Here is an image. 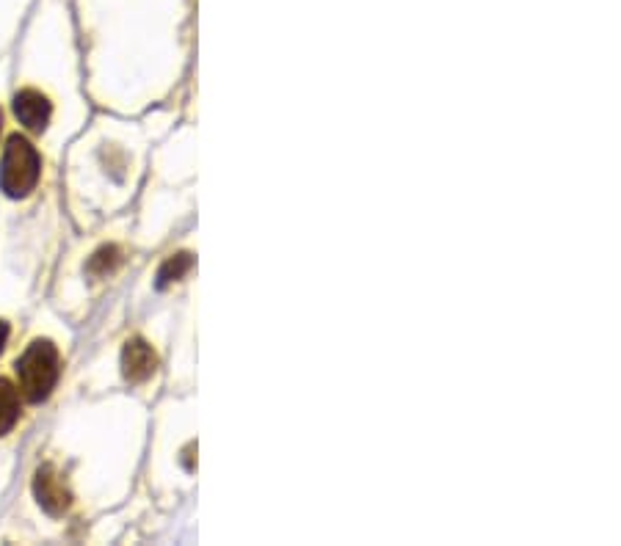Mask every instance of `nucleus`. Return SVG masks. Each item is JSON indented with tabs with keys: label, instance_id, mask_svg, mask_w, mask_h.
<instances>
[{
	"label": "nucleus",
	"instance_id": "obj_5",
	"mask_svg": "<svg viewBox=\"0 0 621 546\" xmlns=\"http://www.w3.org/2000/svg\"><path fill=\"white\" fill-rule=\"evenodd\" d=\"M34 491L36 500L47 513H64L69 508V491L53 467H42L36 472Z\"/></svg>",
	"mask_w": 621,
	"mask_h": 546
},
{
	"label": "nucleus",
	"instance_id": "obj_2",
	"mask_svg": "<svg viewBox=\"0 0 621 546\" xmlns=\"http://www.w3.org/2000/svg\"><path fill=\"white\" fill-rule=\"evenodd\" d=\"M42 174L39 152L31 147V141L23 136L9 138L3 160H0V188L12 199H23L36 188Z\"/></svg>",
	"mask_w": 621,
	"mask_h": 546
},
{
	"label": "nucleus",
	"instance_id": "obj_8",
	"mask_svg": "<svg viewBox=\"0 0 621 546\" xmlns=\"http://www.w3.org/2000/svg\"><path fill=\"white\" fill-rule=\"evenodd\" d=\"M119 249L116 246H105V249H100L97 254H94L92 260H89V271L94 273V276H105V273H111L119 265Z\"/></svg>",
	"mask_w": 621,
	"mask_h": 546
},
{
	"label": "nucleus",
	"instance_id": "obj_7",
	"mask_svg": "<svg viewBox=\"0 0 621 546\" xmlns=\"http://www.w3.org/2000/svg\"><path fill=\"white\" fill-rule=\"evenodd\" d=\"M188 268H191V257L188 254H177L172 260H166L161 271H158V287H166L177 282V279H183Z\"/></svg>",
	"mask_w": 621,
	"mask_h": 546
},
{
	"label": "nucleus",
	"instance_id": "obj_6",
	"mask_svg": "<svg viewBox=\"0 0 621 546\" xmlns=\"http://www.w3.org/2000/svg\"><path fill=\"white\" fill-rule=\"evenodd\" d=\"M17 420H20V395L6 378H0V436L12 431Z\"/></svg>",
	"mask_w": 621,
	"mask_h": 546
},
{
	"label": "nucleus",
	"instance_id": "obj_4",
	"mask_svg": "<svg viewBox=\"0 0 621 546\" xmlns=\"http://www.w3.org/2000/svg\"><path fill=\"white\" fill-rule=\"evenodd\" d=\"M158 370V356L144 340H130L122 351V373L130 384L147 381Z\"/></svg>",
	"mask_w": 621,
	"mask_h": 546
},
{
	"label": "nucleus",
	"instance_id": "obj_1",
	"mask_svg": "<svg viewBox=\"0 0 621 546\" xmlns=\"http://www.w3.org/2000/svg\"><path fill=\"white\" fill-rule=\"evenodd\" d=\"M17 378L25 400L42 403L58 381V351L50 340H34L28 351L17 359Z\"/></svg>",
	"mask_w": 621,
	"mask_h": 546
},
{
	"label": "nucleus",
	"instance_id": "obj_3",
	"mask_svg": "<svg viewBox=\"0 0 621 546\" xmlns=\"http://www.w3.org/2000/svg\"><path fill=\"white\" fill-rule=\"evenodd\" d=\"M50 100H47L42 91L36 89H23L17 97H14V116L20 119V125H25L34 133H42L50 122Z\"/></svg>",
	"mask_w": 621,
	"mask_h": 546
},
{
	"label": "nucleus",
	"instance_id": "obj_9",
	"mask_svg": "<svg viewBox=\"0 0 621 546\" xmlns=\"http://www.w3.org/2000/svg\"><path fill=\"white\" fill-rule=\"evenodd\" d=\"M6 340H9V326L0 320V353H3V348H6Z\"/></svg>",
	"mask_w": 621,
	"mask_h": 546
}]
</instances>
